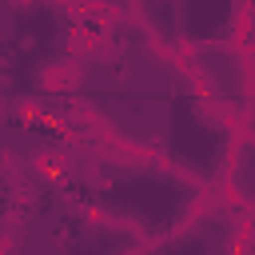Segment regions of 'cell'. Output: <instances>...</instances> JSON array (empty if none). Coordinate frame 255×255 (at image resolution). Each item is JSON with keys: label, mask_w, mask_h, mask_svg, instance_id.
Listing matches in <instances>:
<instances>
[{"label": "cell", "mask_w": 255, "mask_h": 255, "mask_svg": "<svg viewBox=\"0 0 255 255\" xmlns=\"http://www.w3.org/2000/svg\"><path fill=\"white\" fill-rule=\"evenodd\" d=\"M80 84V68H76V60H52L44 72H40V88H48V92H68V88H76Z\"/></svg>", "instance_id": "6da1fadb"}, {"label": "cell", "mask_w": 255, "mask_h": 255, "mask_svg": "<svg viewBox=\"0 0 255 255\" xmlns=\"http://www.w3.org/2000/svg\"><path fill=\"white\" fill-rule=\"evenodd\" d=\"M4 116H8V112H4V100H0V124H4Z\"/></svg>", "instance_id": "7a4b0ae2"}]
</instances>
